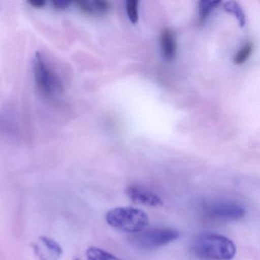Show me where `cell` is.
Returning a JSON list of instances; mask_svg holds the SVG:
<instances>
[{
    "mask_svg": "<svg viewBox=\"0 0 260 260\" xmlns=\"http://www.w3.org/2000/svg\"><path fill=\"white\" fill-rule=\"evenodd\" d=\"M191 249L196 257L202 260H231L237 252L235 244L231 239L213 233L196 237Z\"/></svg>",
    "mask_w": 260,
    "mask_h": 260,
    "instance_id": "6da1fadb",
    "label": "cell"
},
{
    "mask_svg": "<svg viewBox=\"0 0 260 260\" xmlns=\"http://www.w3.org/2000/svg\"><path fill=\"white\" fill-rule=\"evenodd\" d=\"M32 67L36 86L43 96L54 100L62 95L64 92L63 80L48 63L43 54L36 52Z\"/></svg>",
    "mask_w": 260,
    "mask_h": 260,
    "instance_id": "7a4b0ae2",
    "label": "cell"
},
{
    "mask_svg": "<svg viewBox=\"0 0 260 260\" xmlns=\"http://www.w3.org/2000/svg\"><path fill=\"white\" fill-rule=\"evenodd\" d=\"M108 224L123 232H140L147 228L148 215L141 209L135 208H115L106 214Z\"/></svg>",
    "mask_w": 260,
    "mask_h": 260,
    "instance_id": "3957f363",
    "label": "cell"
},
{
    "mask_svg": "<svg viewBox=\"0 0 260 260\" xmlns=\"http://www.w3.org/2000/svg\"><path fill=\"white\" fill-rule=\"evenodd\" d=\"M179 237V231L175 228H145L132 234L129 237V241L140 250L151 251L167 246Z\"/></svg>",
    "mask_w": 260,
    "mask_h": 260,
    "instance_id": "277c9868",
    "label": "cell"
},
{
    "mask_svg": "<svg viewBox=\"0 0 260 260\" xmlns=\"http://www.w3.org/2000/svg\"><path fill=\"white\" fill-rule=\"evenodd\" d=\"M203 210L210 219L221 221H237L246 215V210L241 205L229 200L207 202Z\"/></svg>",
    "mask_w": 260,
    "mask_h": 260,
    "instance_id": "5b68a950",
    "label": "cell"
},
{
    "mask_svg": "<svg viewBox=\"0 0 260 260\" xmlns=\"http://www.w3.org/2000/svg\"><path fill=\"white\" fill-rule=\"evenodd\" d=\"M32 248L40 260H58L63 255L61 246L55 240L44 236L32 243Z\"/></svg>",
    "mask_w": 260,
    "mask_h": 260,
    "instance_id": "8992f818",
    "label": "cell"
},
{
    "mask_svg": "<svg viewBox=\"0 0 260 260\" xmlns=\"http://www.w3.org/2000/svg\"><path fill=\"white\" fill-rule=\"evenodd\" d=\"M127 197L135 204L148 207L162 206V201L156 193L138 185H132L125 190Z\"/></svg>",
    "mask_w": 260,
    "mask_h": 260,
    "instance_id": "52a82bcc",
    "label": "cell"
},
{
    "mask_svg": "<svg viewBox=\"0 0 260 260\" xmlns=\"http://www.w3.org/2000/svg\"><path fill=\"white\" fill-rule=\"evenodd\" d=\"M79 11L87 16H100L106 14L111 9L110 3L107 1H85L79 0L74 3Z\"/></svg>",
    "mask_w": 260,
    "mask_h": 260,
    "instance_id": "ba28073f",
    "label": "cell"
},
{
    "mask_svg": "<svg viewBox=\"0 0 260 260\" xmlns=\"http://www.w3.org/2000/svg\"><path fill=\"white\" fill-rule=\"evenodd\" d=\"M161 51L167 60H172L176 55L177 45L174 32L170 28H166L159 37Z\"/></svg>",
    "mask_w": 260,
    "mask_h": 260,
    "instance_id": "9c48e42d",
    "label": "cell"
},
{
    "mask_svg": "<svg viewBox=\"0 0 260 260\" xmlns=\"http://www.w3.org/2000/svg\"><path fill=\"white\" fill-rule=\"evenodd\" d=\"M86 258L88 260H122L113 254L95 246L88 248Z\"/></svg>",
    "mask_w": 260,
    "mask_h": 260,
    "instance_id": "30bf717a",
    "label": "cell"
},
{
    "mask_svg": "<svg viewBox=\"0 0 260 260\" xmlns=\"http://www.w3.org/2000/svg\"><path fill=\"white\" fill-rule=\"evenodd\" d=\"M220 4V1H201L199 2V14L200 22H205L211 12Z\"/></svg>",
    "mask_w": 260,
    "mask_h": 260,
    "instance_id": "8fae6325",
    "label": "cell"
},
{
    "mask_svg": "<svg viewBox=\"0 0 260 260\" xmlns=\"http://www.w3.org/2000/svg\"><path fill=\"white\" fill-rule=\"evenodd\" d=\"M252 49H253L252 44L251 42L246 43L234 56V63L237 65L244 63L252 54Z\"/></svg>",
    "mask_w": 260,
    "mask_h": 260,
    "instance_id": "7c38bea8",
    "label": "cell"
},
{
    "mask_svg": "<svg viewBox=\"0 0 260 260\" xmlns=\"http://www.w3.org/2000/svg\"><path fill=\"white\" fill-rule=\"evenodd\" d=\"M138 4L135 0H129L126 3V9L129 20L133 24H136L138 21Z\"/></svg>",
    "mask_w": 260,
    "mask_h": 260,
    "instance_id": "4fadbf2b",
    "label": "cell"
},
{
    "mask_svg": "<svg viewBox=\"0 0 260 260\" xmlns=\"http://www.w3.org/2000/svg\"><path fill=\"white\" fill-rule=\"evenodd\" d=\"M224 9L226 11L231 12L235 15L236 17L240 22V25H243L245 24V16L242 12L240 7L237 4L234 2H228L225 4Z\"/></svg>",
    "mask_w": 260,
    "mask_h": 260,
    "instance_id": "5bb4252c",
    "label": "cell"
},
{
    "mask_svg": "<svg viewBox=\"0 0 260 260\" xmlns=\"http://www.w3.org/2000/svg\"><path fill=\"white\" fill-rule=\"evenodd\" d=\"M72 4L73 3L71 1H62V0H59V1L54 0L51 3V7L56 11L58 12L66 11L68 9L71 8Z\"/></svg>",
    "mask_w": 260,
    "mask_h": 260,
    "instance_id": "9a60e30c",
    "label": "cell"
},
{
    "mask_svg": "<svg viewBox=\"0 0 260 260\" xmlns=\"http://www.w3.org/2000/svg\"><path fill=\"white\" fill-rule=\"evenodd\" d=\"M28 4L32 8L42 10L46 7L48 3L45 0H28Z\"/></svg>",
    "mask_w": 260,
    "mask_h": 260,
    "instance_id": "2e32d148",
    "label": "cell"
}]
</instances>
